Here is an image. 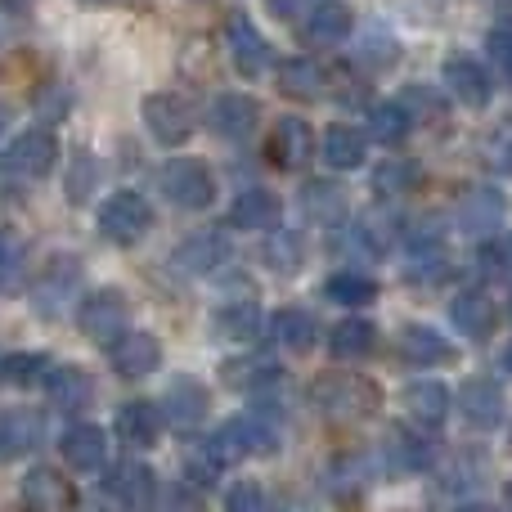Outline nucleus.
<instances>
[{
  "label": "nucleus",
  "instance_id": "7ed1b4c3",
  "mask_svg": "<svg viewBox=\"0 0 512 512\" xmlns=\"http://www.w3.org/2000/svg\"><path fill=\"white\" fill-rule=\"evenodd\" d=\"M162 194L176 207H185V212H203L216 198V176L198 158H171L162 167Z\"/></svg>",
  "mask_w": 512,
  "mask_h": 512
},
{
  "label": "nucleus",
  "instance_id": "3c124183",
  "mask_svg": "<svg viewBox=\"0 0 512 512\" xmlns=\"http://www.w3.org/2000/svg\"><path fill=\"white\" fill-rule=\"evenodd\" d=\"M499 364H504V373H508V378H512V342L504 346V355H499Z\"/></svg>",
  "mask_w": 512,
  "mask_h": 512
},
{
  "label": "nucleus",
  "instance_id": "6e6552de",
  "mask_svg": "<svg viewBox=\"0 0 512 512\" xmlns=\"http://www.w3.org/2000/svg\"><path fill=\"white\" fill-rule=\"evenodd\" d=\"M225 41H230L234 68H239L248 81H256L265 68H270V45H265V36L256 32V23L248 14H230V18H225Z\"/></svg>",
  "mask_w": 512,
  "mask_h": 512
},
{
  "label": "nucleus",
  "instance_id": "b1692460",
  "mask_svg": "<svg viewBox=\"0 0 512 512\" xmlns=\"http://www.w3.org/2000/svg\"><path fill=\"white\" fill-rule=\"evenodd\" d=\"M162 414L171 418V427H198L207 418V387L194 378H171Z\"/></svg>",
  "mask_w": 512,
  "mask_h": 512
},
{
  "label": "nucleus",
  "instance_id": "39448f33",
  "mask_svg": "<svg viewBox=\"0 0 512 512\" xmlns=\"http://www.w3.org/2000/svg\"><path fill=\"white\" fill-rule=\"evenodd\" d=\"M54 162H59V144H54V135L50 131H23L5 149L0 167L18 180H45L54 171Z\"/></svg>",
  "mask_w": 512,
  "mask_h": 512
},
{
  "label": "nucleus",
  "instance_id": "58836bf2",
  "mask_svg": "<svg viewBox=\"0 0 512 512\" xmlns=\"http://www.w3.org/2000/svg\"><path fill=\"white\" fill-rule=\"evenodd\" d=\"M23 274H27V252H23V243H18L14 234L0 230V292L18 288V283H23Z\"/></svg>",
  "mask_w": 512,
  "mask_h": 512
},
{
  "label": "nucleus",
  "instance_id": "8fccbe9b",
  "mask_svg": "<svg viewBox=\"0 0 512 512\" xmlns=\"http://www.w3.org/2000/svg\"><path fill=\"white\" fill-rule=\"evenodd\" d=\"M499 167L512 176V135H508V140H499Z\"/></svg>",
  "mask_w": 512,
  "mask_h": 512
},
{
  "label": "nucleus",
  "instance_id": "72a5a7b5",
  "mask_svg": "<svg viewBox=\"0 0 512 512\" xmlns=\"http://www.w3.org/2000/svg\"><path fill=\"white\" fill-rule=\"evenodd\" d=\"M324 86H328V77H324V68H319L315 59H288V63H279V90H283V95H292V99H319V95H324Z\"/></svg>",
  "mask_w": 512,
  "mask_h": 512
},
{
  "label": "nucleus",
  "instance_id": "9b49d317",
  "mask_svg": "<svg viewBox=\"0 0 512 512\" xmlns=\"http://www.w3.org/2000/svg\"><path fill=\"white\" fill-rule=\"evenodd\" d=\"M445 86H450V95L459 99L463 108H486L490 95H495V81H490V72L481 68L477 59H468V54H454V59H445Z\"/></svg>",
  "mask_w": 512,
  "mask_h": 512
},
{
  "label": "nucleus",
  "instance_id": "2eb2a0df",
  "mask_svg": "<svg viewBox=\"0 0 512 512\" xmlns=\"http://www.w3.org/2000/svg\"><path fill=\"white\" fill-rule=\"evenodd\" d=\"M400 409L409 414V423L427 427V432H436V427L450 418V391L441 387V382L423 378V382H409L405 396H400Z\"/></svg>",
  "mask_w": 512,
  "mask_h": 512
},
{
  "label": "nucleus",
  "instance_id": "dca6fc26",
  "mask_svg": "<svg viewBox=\"0 0 512 512\" xmlns=\"http://www.w3.org/2000/svg\"><path fill=\"white\" fill-rule=\"evenodd\" d=\"M45 423L36 409H5L0 414V459H18V454L41 450Z\"/></svg>",
  "mask_w": 512,
  "mask_h": 512
},
{
  "label": "nucleus",
  "instance_id": "473e14b6",
  "mask_svg": "<svg viewBox=\"0 0 512 512\" xmlns=\"http://www.w3.org/2000/svg\"><path fill=\"white\" fill-rule=\"evenodd\" d=\"M373 346H378V328L369 319H342L328 337V351L337 360H364V355H373Z\"/></svg>",
  "mask_w": 512,
  "mask_h": 512
},
{
  "label": "nucleus",
  "instance_id": "09e8293b",
  "mask_svg": "<svg viewBox=\"0 0 512 512\" xmlns=\"http://www.w3.org/2000/svg\"><path fill=\"white\" fill-rule=\"evenodd\" d=\"M274 14L279 18H297V14H310V0H270Z\"/></svg>",
  "mask_w": 512,
  "mask_h": 512
},
{
  "label": "nucleus",
  "instance_id": "6ab92c4d",
  "mask_svg": "<svg viewBox=\"0 0 512 512\" xmlns=\"http://www.w3.org/2000/svg\"><path fill=\"white\" fill-rule=\"evenodd\" d=\"M432 459H436V450L423 432L396 427V432H387V441H382V463H387L391 472H427Z\"/></svg>",
  "mask_w": 512,
  "mask_h": 512
},
{
  "label": "nucleus",
  "instance_id": "f8f14e48",
  "mask_svg": "<svg viewBox=\"0 0 512 512\" xmlns=\"http://www.w3.org/2000/svg\"><path fill=\"white\" fill-rule=\"evenodd\" d=\"M454 216H459V230H468V234H495L508 216V198L490 185H477L459 198V212Z\"/></svg>",
  "mask_w": 512,
  "mask_h": 512
},
{
  "label": "nucleus",
  "instance_id": "a878e982",
  "mask_svg": "<svg viewBox=\"0 0 512 512\" xmlns=\"http://www.w3.org/2000/svg\"><path fill=\"white\" fill-rule=\"evenodd\" d=\"M319 153H324L328 167L355 171L364 162V153H369V135L355 131V126H346V122H337V126H328V131H324V140H319Z\"/></svg>",
  "mask_w": 512,
  "mask_h": 512
},
{
  "label": "nucleus",
  "instance_id": "4c0bfd02",
  "mask_svg": "<svg viewBox=\"0 0 512 512\" xmlns=\"http://www.w3.org/2000/svg\"><path fill=\"white\" fill-rule=\"evenodd\" d=\"M373 481V459L369 454H346L328 468V486H346V490H360Z\"/></svg>",
  "mask_w": 512,
  "mask_h": 512
},
{
  "label": "nucleus",
  "instance_id": "e433bc0d",
  "mask_svg": "<svg viewBox=\"0 0 512 512\" xmlns=\"http://www.w3.org/2000/svg\"><path fill=\"white\" fill-rule=\"evenodd\" d=\"M414 185H418V167L409 158H387L378 167V176H373V189H378V194H409Z\"/></svg>",
  "mask_w": 512,
  "mask_h": 512
},
{
  "label": "nucleus",
  "instance_id": "79ce46f5",
  "mask_svg": "<svg viewBox=\"0 0 512 512\" xmlns=\"http://www.w3.org/2000/svg\"><path fill=\"white\" fill-rule=\"evenodd\" d=\"M45 373H50L45 355H5V378L14 382V387H27V382H41Z\"/></svg>",
  "mask_w": 512,
  "mask_h": 512
},
{
  "label": "nucleus",
  "instance_id": "5701e85b",
  "mask_svg": "<svg viewBox=\"0 0 512 512\" xmlns=\"http://www.w3.org/2000/svg\"><path fill=\"white\" fill-rule=\"evenodd\" d=\"M45 387H50V400L63 414H81V409L90 405V396H95L90 373L77 369V364H54V369L45 373Z\"/></svg>",
  "mask_w": 512,
  "mask_h": 512
},
{
  "label": "nucleus",
  "instance_id": "412c9836",
  "mask_svg": "<svg viewBox=\"0 0 512 512\" xmlns=\"http://www.w3.org/2000/svg\"><path fill=\"white\" fill-rule=\"evenodd\" d=\"M117 436H122V445H131V450H149V445H158V432H162V409L149 405V400H131V405L117 409Z\"/></svg>",
  "mask_w": 512,
  "mask_h": 512
},
{
  "label": "nucleus",
  "instance_id": "1a4fd4ad",
  "mask_svg": "<svg viewBox=\"0 0 512 512\" xmlns=\"http://www.w3.org/2000/svg\"><path fill=\"white\" fill-rule=\"evenodd\" d=\"M108 364H113L117 378H149L162 364V346L153 333H122L108 346Z\"/></svg>",
  "mask_w": 512,
  "mask_h": 512
},
{
  "label": "nucleus",
  "instance_id": "de8ad7c7",
  "mask_svg": "<svg viewBox=\"0 0 512 512\" xmlns=\"http://www.w3.org/2000/svg\"><path fill=\"white\" fill-rule=\"evenodd\" d=\"M36 113L41 117H54V113H68V95L63 90H45L41 99H36Z\"/></svg>",
  "mask_w": 512,
  "mask_h": 512
},
{
  "label": "nucleus",
  "instance_id": "393cba45",
  "mask_svg": "<svg viewBox=\"0 0 512 512\" xmlns=\"http://www.w3.org/2000/svg\"><path fill=\"white\" fill-rule=\"evenodd\" d=\"M400 355H405L409 364H418V369H432V364L454 360V346L445 342L432 324H409L405 333H400Z\"/></svg>",
  "mask_w": 512,
  "mask_h": 512
},
{
  "label": "nucleus",
  "instance_id": "c756f323",
  "mask_svg": "<svg viewBox=\"0 0 512 512\" xmlns=\"http://www.w3.org/2000/svg\"><path fill=\"white\" fill-rule=\"evenodd\" d=\"M153 486H158V477H153L144 463H135V459H126V463H117L113 472H108V490H113L122 504H153Z\"/></svg>",
  "mask_w": 512,
  "mask_h": 512
},
{
  "label": "nucleus",
  "instance_id": "6e6d98bb",
  "mask_svg": "<svg viewBox=\"0 0 512 512\" xmlns=\"http://www.w3.org/2000/svg\"><path fill=\"white\" fill-rule=\"evenodd\" d=\"M0 373H5V360H0Z\"/></svg>",
  "mask_w": 512,
  "mask_h": 512
},
{
  "label": "nucleus",
  "instance_id": "7c9ffc66",
  "mask_svg": "<svg viewBox=\"0 0 512 512\" xmlns=\"http://www.w3.org/2000/svg\"><path fill=\"white\" fill-rule=\"evenodd\" d=\"M23 504L27 508H68V504H77V495H72V486L59 472L36 468V472H27V481H23Z\"/></svg>",
  "mask_w": 512,
  "mask_h": 512
},
{
  "label": "nucleus",
  "instance_id": "cd10ccee",
  "mask_svg": "<svg viewBox=\"0 0 512 512\" xmlns=\"http://www.w3.org/2000/svg\"><path fill=\"white\" fill-rule=\"evenodd\" d=\"M230 221L239 230H274L279 225V194H270V189H243L234 198Z\"/></svg>",
  "mask_w": 512,
  "mask_h": 512
},
{
  "label": "nucleus",
  "instance_id": "9d476101",
  "mask_svg": "<svg viewBox=\"0 0 512 512\" xmlns=\"http://www.w3.org/2000/svg\"><path fill=\"white\" fill-rule=\"evenodd\" d=\"M504 409H508V400L495 378H472L459 387V414L468 418L477 432H490V427L504 423Z\"/></svg>",
  "mask_w": 512,
  "mask_h": 512
},
{
  "label": "nucleus",
  "instance_id": "f257e3e1",
  "mask_svg": "<svg viewBox=\"0 0 512 512\" xmlns=\"http://www.w3.org/2000/svg\"><path fill=\"white\" fill-rule=\"evenodd\" d=\"M310 405L324 418H337V423H351V418H369L378 409V387L360 373H328L310 387Z\"/></svg>",
  "mask_w": 512,
  "mask_h": 512
},
{
  "label": "nucleus",
  "instance_id": "2f4dec72",
  "mask_svg": "<svg viewBox=\"0 0 512 512\" xmlns=\"http://www.w3.org/2000/svg\"><path fill=\"white\" fill-rule=\"evenodd\" d=\"M450 274V252L436 234H418L414 248H409V279L418 283H441Z\"/></svg>",
  "mask_w": 512,
  "mask_h": 512
},
{
  "label": "nucleus",
  "instance_id": "c9c22d12",
  "mask_svg": "<svg viewBox=\"0 0 512 512\" xmlns=\"http://www.w3.org/2000/svg\"><path fill=\"white\" fill-rule=\"evenodd\" d=\"M409 131H414V113H409L400 99H396V104H378L369 113V135L378 144H400Z\"/></svg>",
  "mask_w": 512,
  "mask_h": 512
},
{
  "label": "nucleus",
  "instance_id": "ea45409f",
  "mask_svg": "<svg viewBox=\"0 0 512 512\" xmlns=\"http://www.w3.org/2000/svg\"><path fill=\"white\" fill-rule=\"evenodd\" d=\"M68 203H86L90 194H95V158L90 153H72L68 162Z\"/></svg>",
  "mask_w": 512,
  "mask_h": 512
},
{
  "label": "nucleus",
  "instance_id": "a18cd8bd",
  "mask_svg": "<svg viewBox=\"0 0 512 512\" xmlns=\"http://www.w3.org/2000/svg\"><path fill=\"white\" fill-rule=\"evenodd\" d=\"M225 504H230L234 512H239V508H261L265 504V495H261V486H256V481H239V486H234L230 490V499H225Z\"/></svg>",
  "mask_w": 512,
  "mask_h": 512
},
{
  "label": "nucleus",
  "instance_id": "4468645a",
  "mask_svg": "<svg viewBox=\"0 0 512 512\" xmlns=\"http://www.w3.org/2000/svg\"><path fill=\"white\" fill-rule=\"evenodd\" d=\"M59 450H63V463H68V468H77V472L108 468V432H104V427H90V423L68 427V432H63V441H59Z\"/></svg>",
  "mask_w": 512,
  "mask_h": 512
},
{
  "label": "nucleus",
  "instance_id": "f03ea898",
  "mask_svg": "<svg viewBox=\"0 0 512 512\" xmlns=\"http://www.w3.org/2000/svg\"><path fill=\"white\" fill-rule=\"evenodd\" d=\"M99 234H104L108 243H140L144 234H149L153 225V207L144 203L135 189H117V194H108L104 203H99Z\"/></svg>",
  "mask_w": 512,
  "mask_h": 512
},
{
  "label": "nucleus",
  "instance_id": "c03bdc74",
  "mask_svg": "<svg viewBox=\"0 0 512 512\" xmlns=\"http://www.w3.org/2000/svg\"><path fill=\"white\" fill-rule=\"evenodd\" d=\"M306 212H310V216H333V212H342V194H337V185H310V189H306Z\"/></svg>",
  "mask_w": 512,
  "mask_h": 512
},
{
  "label": "nucleus",
  "instance_id": "a19ab883",
  "mask_svg": "<svg viewBox=\"0 0 512 512\" xmlns=\"http://www.w3.org/2000/svg\"><path fill=\"white\" fill-rule=\"evenodd\" d=\"M486 50H490V59H495L499 77H504L508 86H512V18H499V23L490 27Z\"/></svg>",
  "mask_w": 512,
  "mask_h": 512
},
{
  "label": "nucleus",
  "instance_id": "5fc2aeb1",
  "mask_svg": "<svg viewBox=\"0 0 512 512\" xmlns=\"http://www.w3.org/2000/svg\"><path fill=\"white\" fill-rule=\"evenodd\" d=\"M508 445H512V427H508Z\"/></svg>",
  "mask_w": 512,
  "mask_h": 512
},
{
  "label": "nucleus",
  "instance_id": "864d4df0",
  "mask_svg": "<svg viewBox=\"0 0 512 512\" xmlns=\"http://www.w3.org/2000/svg\"><path fill=\"white\" fill-rule=\"evenodd\" d=\"M508 504H512V481H508Z\"/></svg>",
  "mask_w": 512,
  "mask_h": 512
},
{
  "label": "nucleus",
  "instance_id": "0eeeda50",
  "mask_svg": "<svg viewBox=\"0 0 512 512\" xmlns=\"http://www.w3.org/2000/svg\"><path fill=\"white\" fill-rule=\"evenodd\" d=\"M77 288H81V265L72 261V256H59V261H50L41 274H36L32 306L41 310V315H59V310L77 297Z\"/></svg>",
  "mask_w": 512,
  "mask_h": 512
},
{
  "label": "nucleus",
  "instance_id": "f704fd0d",
  "mask_svg": "<svg viewBox=\"0 0 512 512\" xmlns=\"http://www.w3.org/2000/svg\"><path fill=\"white\" fill-rule=\"evenodd\" d=\"M324 297L337 301V306H369V301L378 297V283L360 270H342L324 283Z\"/></svg>",
  "mask_w": 512,
  "mask_h": 512
},
{
  "label": "nucleus",
  "instance_id": "20e7f679",
  "mask_svg": "<svg viewBox=\"0 0 512 512\" xmlns=\"http://www.w3.org/2000/svg\"><path fill=\"white\" fill-rule=\"evenodd\" d=\"M144 126H149V135L158 144H185L189 135H194V126H198V113H194V104H189L185 95L162 90V95L144 99Z\"/></svg>",
  "mask_w": 512,
  "mask_h": 512
},
{
  "label": "nucleus",
  "instance_id": "a211bd4d",
  "mask_svg": "<svg viewBox=\"0 0 512 512\" xmlns=\"http://www.w3.org/2000/svg\"><path fill=\"white\" fill-rule=\"evenodd\" d=\"M310 153H315V135H310V126L301 122V117H279V126H274L270 135V162L283 171H297L301 162H310Z\"/></svg>",
  "mask_w": 512,
  "mask_h": 512
},
{
  "label": "nucleus",
  "instance_id": "37998d69",
  "mask_svg": "<svg viewBox=\"0 0 512 512\" xmlns=\"http://www.w3.org/2000/svg\"><path fill=\"white\" fill-rule=\"evenodd\" d=\"M400 104L409 108V113H414V122H432V117H441L445 113V104H441V95H436V90H423V86H409L405 95H400Z\"/></svg>",
  "mask_w": 512,
  "mask_h": 512
},
{
  "label": "nucleus",
  "instance_id": "f3484780",
  "mask_svg": "<svg viewBox=\"0 0 512 512\" xmlns=\"http://www.w3.org/2000/svg\"><path fill=\"white\" fill-rule=\"evenodd\" d=\"M225 256H230V234L203 230V234H194L189 243H180L176 256H171V265L185 270V274H212V270H221L225 265Z\"/></svg>",
  "mask_w": 512,
  "mask_h": 512
},
{
  "label": "nucleus",
  "instance_id": "c85d7f7f",
  "mask_svg": "<svg viewBox=\"0 0 512 512\" xmlns=\"http://www.w3.org/2000/svg\"><path fill=\"white\" fill-rule=\"evenodd\" d=\"M270 337H274V346H283V351H310L315 337H319V324H315L310 310L288 306L270 319Z\"/></svg>",
  "mask_w": 512,
  "mask_h": 512
},
{
  "label": "nucleus",
  "instance_id": "bb28decb",
  "mask_svg": "<svg viewBox=\"0 0 512 512\" xmlns=\"http://www.w3.org/2000/svg\"><path fill=\"white\" fill-rule=\"evenodd\" d=\"M450 319H454V328H459L463 337H490L495 333V319H499V310H495V301L486 297V292H459L454 297V306H450Z\"/></svg>",
  "mask_w": 512,
  "mask_h": 512
},
{
  "label": "nucleus",
  "instance_id": "603ef678",
  "mask_svg": "<svg viewBox=\"0 0 512 512\" xmlns=\"http://www.w3.org/2000/svg\"><path fill=\"white\" fill-rule=\"evenodd\" d=\"M5 126H9V113H5V108H0V135H5Z\"/></svg>",
  "mask_w": 512,
  "mask_h": 512
},
{
  "label": "nucleus",
  "instance_id": "423d86ee",
  "mask_svg": "<svg viewBox=\"0 0 512 512\" xmlns=\"http://www.w3.org/2000/svg\"><path fill=\"white\" fill-rule=\"evenodd\" d=\"M77 324H81V333H86L90 342L113 346L117 337L126 333V297H122L117 288H99V292H90V297L81 301Z\"/></svg>",
  "mask_w": 512,
  "mask_h": 512
},
{
  "label": "nucleus",
  "instance_id": "aec40b11",
  "mask_svg": "<svg viewBox=\"0 0 512 512\" xmlns=\"http://www.w3.org/2000/svg\"><path fill=\"white\" fill-rule=\"evenodd\" d=\"M212 333L221 342H252L261 333V306L252 297H230L212 310Z\"/></svg>",
  "mask_w": 512,
  "mask_h": 512
},
{
  "label": "nucleus",
  "instance_id": "ddd939ff",
  "mask_svg": "<svg viewBox=\"0 0 512 512\" xmlns=\"http://www.w3.org/2000/svg\"><path fill=\"white\" fill-rule=\"evenodd\" d=\"M256 122H261V108H256V99L243 95V90L221 95L212 104V113H207V126H212L216 135H225V140H248L256 131Z\"/></svg>",
  "mask_w": 512,
  "mask_h": 512
},
{
  "label": "nucleus",
  "instance_id": "4be33fe9",
  "mask_svg": "<svg viewBox=\"0 0 512 512\" xmlns=\"http://www.w3.org/2000/svg\"><path fill=\"white\" fill-rule=\"evenodd\" d=\"M351 27H355L351 5H342V0H324V5H315L310 18H306V41L319 45V50H328V45H342L346 36H351Z\"/></svg>",
  "mask_w": 512,
  "mask_h": 512
},
{
  "label": "nucleus",
  "instance_id": "49530a36",
  "mask_svg": "<svg viewBox=\"0 0 512 512\" xmlns=\"http://www.w3.org/2000/svg\"><path fill=\"white\" fill-rule=\"evenodd\" d=\"M265 256L274 261V270H297V248H292V239H283V234L270 243V252Z\"/></svg>",
  "mask_w": 512,
  "mask_h": 512
}]
</instances>
